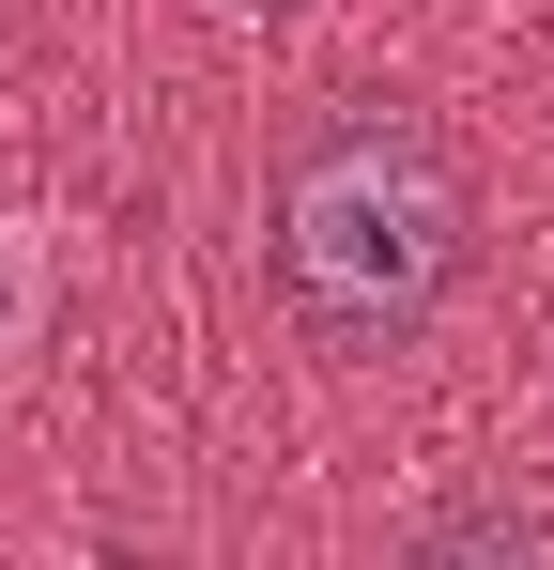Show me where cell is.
Masks as SVG:
<instances>
[{
  "label": "cell",
  "mask_w": 554,
  "mask_h": 570,
  "mask_svg": "<svg viewBox=\"0 0 554 570\" xmlns=\"http://www.w3.org/2000/svg\"><path fill=\"white\" fill-rule=\"evenodd\" d=\"M477 263V170L432 108L339 94L263 170V278L324 355H416Z\"/></svg>",
  "instance_id": "cell-1"
},
{
  "label": "cell",
  "mask_w": 554,
  "mask_h": 570,
  "mask_svg": "<svg viewBox=\"0 0 554 570\" xmlns=\"http://www.w3.org/2000/svg\"><path fill=\"white\" fill-rule=\"evenodd\" d=\"M385 570H554V524L540 509H432L385 540Z\"/></svg>",
  "instance_id": "cell-2"
}]
</instances>
